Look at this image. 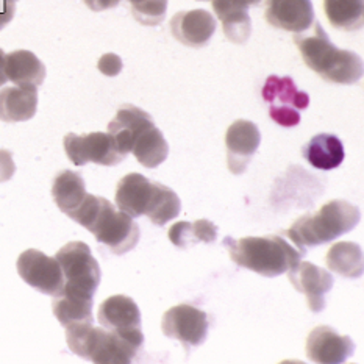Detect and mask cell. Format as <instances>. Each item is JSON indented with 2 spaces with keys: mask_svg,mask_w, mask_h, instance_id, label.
Here are the masks:
<instances>
[{
  "mask_svg": "<svg viewBox=\"0 0 364 364\" xmlns=\"http://www.w3.org/2000/svg\"><path fill=\"white\" fill-rule=\"evenodd\" d=\"M224 245L236 264L263 277H279L302 259V252L275 235L225 238Z\"/></svg>",
  "mask_w": 364,
  "mask_h": 364,
  "instance_id": "obj_4",
  "label": "cell"
},
{
  "mask_svg": "<svg viewBox=\"0 0 364 364\" xmlns=\"http://www.w3.org/2000/svg\"><path fill=\"white\" fill-rule=\"evenodd\" d=\"M18 274L31 288L47 296H58L65 288V275L57 258L36 249L22 252L18 258Z\"/></svg>",
  "mask_w": 364,
  "mask_h": 364,
  "instance_id": "obj_9",
  "label": "cell"
},
{
  "mask_svg": "<svg viewBox=\"0 0 364 364\" xmlns=\"http://www.w3.org/2000/svg\"><path fill=\"white\" fill-rule=\"evenodd\" d=\"M191 232L194 242H205L210 244L216 240L218 236V228L216 225L207 219H199L191 224Z\"/></svg>",
  "mask_w": 364,
  "mask_h": 364,
  "instance_id": "obj_31",
  "label": "cell"
},
{
  "mask_svg": "<svg viewBox=\"0 0 364 364\" xmlns=\"http://www.w3.org/2000/svg\"><path fill=\"white\" fill-rule=\"evenodd\" d=\"M216 31L215 16L207 10L180 11L171 19V33L178 43L200 49Z\"/></svg>",
  "mask_w": 364,
  "mask_h": 364,
  "instance_id": "obj_13",
  "label": "cell"
},
{
  "mask_svg": "<svg viewBox=\"0 0 364 364\" xmlns=\"http://www.w3.org/2000/svg\"><path fill=\"white\" fill-rule=\"evenodd\" d=\"M361 219L360 210L346 200H330L313 215L299 218L287 235L300 252L333 241L353 230Z\"/></svg>",
  "mask_w": 364,
  "mask_h": 364,
  "instance_id": "obj_5",
  "label": "cell"
},
{
  "mask_svg": "<svg viewBox=\"0 0 364 364\" xmlns=\"http://www.w3.org/2000/svg\"><path fill=\"white\" fill-rule=\"evenodd\" d=\"M294 43L305 65L323 80L338 85H353L361 78V58L350 50L335 47L319 22H313L310 28L297 33Z\"/></svg>",
  "mask_w": 364,
  "mask_h": 364,
  "instance_id": "obj_1",
  "label": "cell"
},
{
  "mask_svg": "<svg viewBox=\"0 0 364 364\" xmlns=\"http://www.w3.org/2000/svg\"><path fill=\"white\" fill-rule=\"evenodd\" d=\"M261 142V134L258 127L250 122L238 119L235 121L225 133V146H227V161L228 169L235 176L244 172L250 158L258 150Z\"/></svg>",
  "mask_w": 364,
  "mask_h": 364,
  "instance_id": "obj_12",
  "label": "cell"
},
{
  "mask_svg": "<svg viewBox=\"0 0 364 364\" xmlns=\"http://www.w3.org/2000/svg\"><path fill=\"white\" fill-rule=\"evenodd\" d=\"M69 218L90 230L116 255L133 250L139 241L138 224L124 211L116 210L105 197L86 194L80 207L70 213Z\"/></svg>",
  "mask_w": 364,
  "mask_h": 364,
  "instance_id": "obj_2",
  "label": "cell"
},
{
  "mask_svg": "<svg viewBox=\"0 0 364 364\" xmlns=\"http://www.w3.org/2000/svg\"><path fill=\"white\" fill-rule=\"evenodd\" d=\"M69 349L92 363H130L144 343L141 328L116 331L94 327L92 322L66 327Z\"/></svg>",
  "mask_w": 364,
  "mask_h": 364,
  "instance_id": "obj_3",
  "label": "cell"
},
{
  "mask_svg": "<svg viewBox=\"0 0 364 364\" xmlns=\"http://www.w3.org/2000/svg\"><path fill=\"white\" fill-rule=\"evenodd\" d=\"M5 75L16 86H38L46 78V66L33 52L14 50L5 57Z\"/></svg>",
  "mask_w": 364,
  "mask_h": 364,
  "instance_id": "obj_21",
  "label": "cell"
},
{
  "mask_svg": "<svg viewBox=\"0 0 364 364\" xmlns=\"http://www.w3.org/2000/svg\"><path fill=\"white\" fill-rule=\"evenodd\" d=\"M264 18L275 28L300 33L314 22L313 4L311 0H267Z\"/></svg>",
  "mask_w": 364,
  "mask_h": 364,
  "instance_id": "obj_15",
  "label": "cell"
},
{
  "mask_svg": "<svg viewBox=\"0 0 364 364\" xmlns=\"http://www.w3.org/2000/svg\"><path fill=\"white\" fill-rule=\"evenodd\" d=\"M16 172V166L13 161L11 152L8 150H0V183L8 181Z\"/></svg>",
  "mask_w": 364,
  "mask_h": 364,
  "instance_id": "obj_33",
  "label": "cell"
},
{
  "mask_svg": "<svg viewBox=\"0 0 364 364\" xmlns=\"http://www.w3.org/2000/svg\"><path fill=\"white\" fill-rule=\"evenodd\" d=\"M323 11L335 28L353 31L363 27V0H323Z\"/></svg>",
  "mask_w": 364,
  "mask_h": 364,
  "instance_id": "obj_28",
  "label": "cell"
},
{
  "mask_svg": "<svg viewBox=\"0 0 364 364\" xmlns=\"http://www.w3.org/2000/svg\"><path fill=\"white\" fill-rule=\"evenodd\" d=\"M5 52L0 49V86H4L8 82V78L5 75Z\"/></svg>",
  "mask_w": 364,
  "mask_h": 364,
  "instance_id": "obj_36",
  "label": "cell"
},
{
  "mask_svg": "<svg viewBox=\"0 0 364 364\" xmlns=\"http://www.w3.org/2000/svg\"><path fill=\"white\" fill-rule=\"evenodd\" d=\"M65 150L75 166L96 163L100 166H116L124 161L125 155L117 150L113 138L108 133L94 132L88 134L68 133L65 136Z\"/></svg>",
  "mask_w": 364,
  "mask_h": 364,
  "instance_id": "obj_8",
  "label": "cell"
},
{
  "mask_svg": "<svg viewBox=\"0 0 364 364\" xmlns=\"http://www.w3.org/2000/svg\"><path fill=\"white\" fill-rule=\"evenodd\" d=\"M85 5L90 8L92 11H104V10H109V8H114L119 5L121 0H83Z\"/></svg>",
  "mask_w": 364,
  "mask_h": 364,
  "instance_id": "obj_35",
  "label": "cell"
},
{
  "mask_svg": "<svg viewBox=\"0 0 364 364\" xmlns=\"http://www.w3.org/2000/svg\"><path fill=\"white\" fill-rule=\"evenodd\" d=\"M154 124L152 116L142 108L122 105L117 109L114 119L108 124V134L113 138L117 150L127 156L139 134Z\"/></svg>",
  "mask_w": 364,
  "mask_h": 364,
  "instance_id": "obj_16",
  "label": "cell"
},
{
  "mask_svg": "<svg viewBox=\"0 0 364 364\" xmlns=\"http://www.w3.org/2000/svg\"><path fill=\"white\" fill-rule=\"evenodd\" d=\"M86 194L88 193H86L85 180L82 178L80 173L73 171H63L53 180L52 197L55 203H57V207L68 216L80 207Z\"/></svg>",
  "mask_w": 364,
  "mask_h": 364,
  "instance_id": "obj_24",
  "label": "cell"
},
{
  "mask_svg": "<svg viewBox=\"0 0 364 364\" xmlns=\"http://www.w3.org/2000/svg\"><path fill=\"white\" fill-rule=\"evenodd\" d=\"M288 279L292 287L305 294L313 313H321L326 308V294L333 288V275L328 271L300 259L288 271Z\"/></svg>",
  "mask_w": 364,
  "mask_h": 364,
  "instance_id": "obj_11",
  "label": "cell"
},
{
  "mask_svg": "<svg viewBox=\"0 0 364 364\" xmlns=\"http://www.w3.org/2000/svg\"><path fill=\"white\" fill-rule=\"evenodd\" d=\"M150 197H152V181L138 172L127 173L116 188L117 208L130 218L146 215Z\"/></svg>",
  "mask_w": 364,
  "mask_h": 364,
  "instance_id": "obj_17",
  "label": "cell"
},
{
  "mask_svg": "<svg viewBox=\"0 0 364 364\" xmlns=\"http://www.w3.org/2000/svg\"><path fill=\"white\" fill-rule=\"evenodd\" d=\"M132 154L144 168L154 169L164 163L166 158H168L169 146L166 142L161 130L154 124L147 127L136 138V141H134Z\"/></svg>",
  "mask_w": 364,
  "mask_h": 364,
  "instance_id": "obj_25",
  "label": "cell"
},
{
  "mask_svg": "<svg viewBox=\"0 0 364 364\" xmlns=\"http://www.w3.org/2000/svg\"><path fill=\"white\" fill-rule=\"evenodd\" d=\"M263 99L271 105V119L282 127H296L300 122L299 112L310 105V96L299 91L289 77H269L263 86Z\"/></svg>",
  "mask_w": 364,
  "mask_h": 364,
  "instance_id": "obj_7",
  "label": "cell"
},
{
  "mask_svg": "<svg viewBox=\"0 0 364 364\" xmlns=\"http://www.w3.org/2000/svg\"><path fill=\"white\" fill-rule=\"evenodd\" d=\"M245 2H247V5L250 6V5H258L261 0H245Z\"/></svg>",
  "mask_w": 364,
  "mask_h": 364,
  "instance_id": "obj_37",
  "label": "cell"
},
{
  "mask_svg": "<svg viewBox=\"0 0 364 364\" xmlns=\"http://www.w3.org/2000/svg\"><path fill=\"white\" fill-rule=\"evenodd\" d=\"M99 322L108 330L129 331L141 328V313L136 302L129 296L117 294L108 297L99 306Z\"/></svg>",
  "mask_w": 364,
  "mask_h": 364,
  "instance_id": "obj_18",
  "label": "cell"
},
{
  "mask_svg": "<svg viewBox=\"0 0 364 364\" xmlns=\"http://www.w3.org/2000/svg\"><path fill=\"white\" fill-rule=\"evenodd\" d=\"M304 156L313 168L321 171L336 169L344 161V146L335 134L321 133L304 147Z\"/></svg>",
  "mask_w": 364,
  "mask_h": 364,
  "instance_id": "obj_22",
  "label": "cell"
},
{
  "mask_svg": "<svg viewBox=\"0 0 364 364\" xmlns=\"http://www.w3.org/2000/svg\"><path fill=\"white\" fill-rule=\"evenodd\" d=\"M65 275L63 291L94 297L100 283V267L92 257L88 244L82 241L68 242L55 255Z\"/></svg>",
  "mask_w": 364,
  "mask_h": 364,
  "instance_id": "obj_6",
  "label": "cell"
},
{
  "mask_svg": "<svg viewBox=\"0 0 364 364\" xmlns=\"http://www.w3.org/2000/svg\"><path fill=\"white\" fill-rule=\"evenodd\" d=\"M181 210L180 197L163 183L152 181V197H150L146 216L152 220L155 225H164L169 220L178 216Z\"/></svg>",
  "mask_w": 364,
  "mask_h": 364,
  "instance_id": "obj_27",
  "label": "cell"
},
{
  "mask_svg": "<svg viewBox=\"0 0 364 364\" xmlns=\"http://www.w3.org/2000/svg\"><path fill=\"white\" fill-rule=\"evenodd\" d=\"M97 68L104 75L114 77L122 70V60L116 53H107L104 57H100Z\"/></svg>",
  "mask_w": 364,
  "mask_h": 364,
  "instance_id": "obj_32",
  "label": "cell"
},
{
  "mask_svg": "<svg viewBox=\"0 0 364 364\" xmlns=\"http://www.w3.org/2000/svg\"><path fill=\"white\" fill-rule=\"evenodd\" d=\"M161 330L168 338L183 344L185 349L200 346L208 335L207 313L193 305H176L164 313Z\"/></svg>",
  "mask_w": 364,
  "mask_h": 364,
  "instance_id": "obj_10",
  "label": "cell"
},
{
  "mask_svg": "<svg viewBox=\"0 0 364 364\" xmlns=\"http://www.w3.org/2000/svg\"><path fill=\"white\" fill-rule=\"evenodd\" d=\"M133 18L142 26H160L166 18L168 0H129Z\"/></svg>",
  "mask_w": 364,
  "mask_h": 364,
  "instance_id": "obj_29",
  "label": "cell"
},
{
  "mask_svg": "<svg viewBox=\"0 0 364 364\" xmlns=\"http://www.w3.org/2000/svg\"><path fill=\"white\" fill-rule=\"evenodd\" d=\"M16 0H0V30L14 18Z\"/></svg>",
  "mask_w": 364,
  "mask_h": 364,
  "instance_id": "obj_34",
  "label": "cell"
},
{
  "mask_svg": "<svg viewBox=\"0 0 364 364\" xmlns=\"http://www.w3.org/2000/svg\"><path fill=\"white\" fill-rule=\"evenodd\" d=\"M326 263L331 272L347 279H358L363 275V250L350 241L336 242L328 249Z\"/></svg>",
  "mask_w": 364,
  "mask_h": 364,
  "instance_id": "obj_26",
  "label": "cell"
},
{
  "mask_svg": "<svg viewBox=\"0 0 364 364\" xmlns=\"http://www.w3.org/2000/svg\"><path fill=\"white\" fill-rule=\"evenodd\" d=\"M213 10L223 22L224 33L228 41L244 44L250 38L252 22L249 5L245 0H211Z\"/></svg>",
  "mask_w": 364,
  "mask_h": 364,
  "instance_id": "obj_19",
  "label": "cell"
},
{
  "mask_svg": "<svg viewBox=\"0 0 364 364\" xmlns=\"http://www.w3.org/2000/svg\"><path fill=\"white\" fill-rule=\"evenodd\" d=\"M92 299L94 297L90 296L61 291L52 302L55 318L65 328L75 326V323L92 322Z\"/></svg>",
  "mask_w": 364,
  "mask_h": 364,
  "instance_id": "obj_23",
  "label": "cell"
},
{
  "mask_svg": "<svg viewBox=\"0 0 364 364\" xmlns=\"http://www.w3.org/2000/svg\"><path fill=\"white\" fill-rule=\"evenodd\" d=\"M169 240L173 245H177L180 249H188L191 247V245H194L191 223L173 224L169 230Z\"/></svg>",
  "mask_w": 364,
  "mask_h": 364,
  "instance_id": "obj_30",
  "label": "cell"
},
{
  "mask_svg": "<svg viewBox=\"0 0 364 364\" xmlns=\"http://www.w3.org/2000/svg\"><path fill=\"white\" fill-rule=\"evenodd\" d=\"M355 350L349 336L338 335L328 326H319L311 330L306 338V357L314 363H343Z\"/></svg>",
  "mask_w": 364,
  "mask_h": 364,
  "instance_id": "obj_14",
  "label": "cell"
},
{
  "mask_svg": "<svg viewBox=\"0 0 364 364\" xmlns=\"http://www.w3.org/2000/svg\"><path fill=\"white\" fill-rule=\"evenodd\" d=\"M38 108L36 86H11L0 90V121L23 122L35 116Z\"/></svg>",
  "mask_w": 364,
  "mask_h": 364,
  "instance_id": "obj_20",
  "label": "cell"
}]
</instances>
